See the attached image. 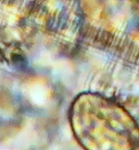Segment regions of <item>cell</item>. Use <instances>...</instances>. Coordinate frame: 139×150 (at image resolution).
Returning <instances> with one entry per match:
<instances>
[{"label":"cell","instance_id":"1","mask_svg":"<svg viewBox=\"0 0 139 150\" xmlns=\"http://www.w3.org/2000/svg\"><path fill=\"white\" fill-rule=\"evenodd\" d=\"M90 97V128L102 138L103 150H139V126L128 111L106 98Z\"/></svg>","mask_w":139,"mask_h":150}]
</instances>
